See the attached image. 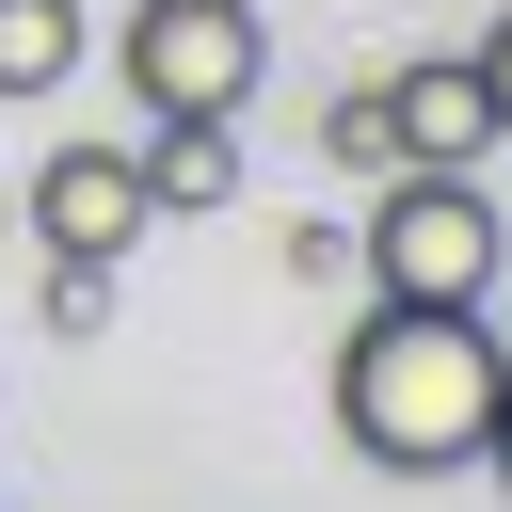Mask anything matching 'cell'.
I'll return each instance as SVG.
<instances>
[{
    "label": "cell",
    "instance_id": "6da1fadb",
    "mask_svg": "<svg viewBox=\"0 0 512 512\" xmlns=\"http://www.w3.org/2000/svg\"><path fill=\"white\" fill-rule=\"evenodd\" d=\"M496 384H512V336L480 304H384L368 288V320L336 336V432L384 480H464L496 432Z\"/></svg>",
    "mask_w": 512,
    "mask_h": 512
},
{
    "label": "cell",
    "instance_id": "30bf717a",
    "mask_svg": "<svg viewBox=\"0 0 512 512\" xmlns=\"http://www.w3.org/2000/svg\"><path fill=\"white\" fill-rule=\"evenodd\" d=\"M464 64H480V112H496V144H512V16H496V32L464 48Z\"/></svg>",
    "mask_w": 512,
    "mask_h": 512
},
{
    "label": "cell",
    "instance_id": "ba28073f",
    "mask_svg": "<svg viewBox=\"0 0 512 512\" xmlns=\"http://www.w3.org/2000/svg\"><path fill=\"white\" fill-rule=\"evenodd\" d=\"M320 160H336L352 192H368V176H400V112H384V80H352V96L320 112Z\"/></svg>",
    "mask_w": 512,
    "mask_h": 512
},
{
    "label": "cell",
    "instance_id": "7a4b0ae2",
    "mask_svg": "<svg viewBox=\"0 0 512 512\" xmlns=\"http://www.w3.org/2000/svg\"><path fill=\"white\" fill-rule=\"evenodd\" d=\"M352 272H368L384 304H496V272H512V224H496L480 160H464V176H448V160H400V176H368Z\"/></svg>",
    "mask_w": 512,
    "mask_h": 512
},
{
    "label": "cell",
    "instance_id": "3957f363",
    "mask_svg": "<svg viewBox=\"0 0 512 512\" xmlns=\"http://www.w3.org/2000/svg\"><path fill=\"white\" fill-rule=\"evenodd\" d=\"M112 64H128V112H240L272 64V16L256 0H144L112 32Z\"/></svg>",
    "mask_w": 512,
    "mask_h": 512
},
{
    "label": "cell",
    "instance_id": "8992f818",
    "mask_svg": "<svg viewBox=\"0 0 512 512\" xmlns=\"http://www.w3.org/2000/svg\"><path fill=\"white\" fill-rule=\"evenodd\" d=\"M384 112H400V160H448V176L496 144V112H480V64H400V80H384Z\"/></svg>",
    "mask_w": 512,
    "mask_h": 512
},
{
    "label": "cell",
    "instance_id": "277c9868",
    "mask_svg": "<svg viewBox=\"0 0 512 512\" xmlns=\"http://www.w3.org/2000/svg\"><path fill=\"white\" fill-rule=\"evenodd\" d=\"M32 240L80 256V272H128L144 256V160L128 144H48L32 160Z\"/></svg>",
    "mask_w": 512,
    "mask_h": 512
},
{
    "label": "cell",
    "instance_id": "52a82bcc",
    "mask_svg": "<svg viewBox=\"0 0 512 512\" xmlns=\"http://www.w3.org/2000/svg\"><path fill=\"white\" fill-rule=\"evenodd\" d=\"M80 80V0H0V112Z\"/></svg>",
    "mask_w": 512,
    "mask_h": 512
},
{
    "label": "cell",
    "instance_id": "5b68a950",
    "mask_svg": "<svg viewBox=\"0 0 512 512\" xmlns=\"http://www.w3.org/2000/svg\"><path fill=\"white\" fill-rule=\"evenodd\" d=\"M160 144H128L144 160V224H208L224 192H240V112H144Z\"/></svg>",
    "mask_w": 512,
    "mask_h": 512
},
{
    "label": "cell",
    "instance_id": "8fae6325",
    "mask_svg": "<svg viewBox=\"0 0 512 512\" xmlns=\"http://www.w3.org/2000/svg\"><path fill=\"white\" fill-rule=\"evenodd\" d=\"M480 464H496V480H512V384H496V432H480Z\"/></svg>",
    "mask_w": 512,
    "mask_h": 512
},
{
    "label": "cell",
    "instance_id": "9c48e42d",
    "mask_svg": "<svg viewBox=\"0 0 512 512\" xmlns=\"http://www.w3.org/2000/svg\"><path fill=\"white\" fill-rule=\"evenodd\" d=\"M48 320H64V336H96V320H112V272H80V256H48Z\"/></svg>",
    "mask_w": 512,
    "mask_h": 512
}]
</instances>
